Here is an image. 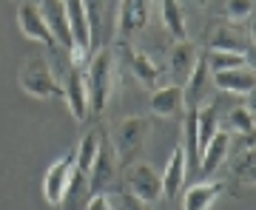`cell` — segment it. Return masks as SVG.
<instances>
[{"instance_id": "44dd1931", "label": "cell", "mask_w": 256, "mask_h": 210, "mask_svg": "<svg viewBox=\"0 0 256 210\" xmlns=\"http://www.w3.org/2000/svg\"><path fill=\"white\" fill-rule=\"evenodd\" d=\"M216 131H220V108H216V102L200 105L196 108V145H200V154Z\"/></svg>"}, {"instance_id": "3957f363", "label": "cell", "mask_w": 256, "mask_h": 210, "mask_svg": "<svg viewBox=\"0 0 256 210\" xmlns=\"http://www.w3.org/2000/svg\"><path fill=\"white\" fill-rule=\"evenodd\" d=\"M148 128H151L148 117H128L117 125V131H114V145L111 148H114V154H117L122 168L131 162H137L140 151H142V145H146V139H148Z\"/></svg>"}, {"instance_id": "d4e9b609", "label": "cell", "mask_w": 256, "mask_h": 210, "mask_svg": "<svg viewBox=\"0 0 256 210\" xmlns=\"http://www.w3.org/2000/svg\"><path fill=\"white\" fill-rule=\"evenodd\" d=\"M228 128L239 137H248L254 139V108L248 105V108H234L228 117Z\"/></svg>"}, {"instance_id": "7c38bea8", "label": "cell", "mask_w": 256, "mask_h": 210, "mask_svg": "<svg viewBox=\"0 0 256 210\" xmlns=\"http://www.w3.org/2000/svg\"><path fill=\"white\" fill-rule=\"evenodd\" d=\"M151 111L162 119H180L185 114V97H182V85H162L154 88L151 94Z\"/></svg>"}, {"instance_id": "cb8c5ba5", "label": "cell", "mask_w": 256, "mask_h": 210, "mask_svg": "<svg viewBox=\"0 0 256 210\" xmlns=\"http://www.w3.org/2000/svg\"><path fill=\"white\" fill-rule=\"evenodd\" d=\"M205 65L208 71H230V68H242V65H250L248 63V54H234V51H214L208 48L205 54Z\"/></svg>"}, {"instance_id": "ba28073f", "label": "cell", "mask_w": 256, "mask_h": 210, "mask_svg": "<svg viewBox=\"0 0 256 210\" xmlns=\"http://www.w3.org/2000/svg\"><path fill=\"white\" fill-rule=\"evenodd\" d=\"M151 14V0H120V11H117V34L120 37H131L142 31Z\"/></svg>"}, {"instance_id": "e0dca14e", "label": "cell", "mask_w": 256, "mask_h": 210, "mask_svg": "<svg viewBox=\"0 0 256 210\" xmlns=\"http://www.w3.org/2000/svg\"><path fill=\"white\" fill-rule=\"evenodd\" d=\"M102 142H106V131H102L100 125H97V128H92L88 134H82V137H80V145H77V148L72 151V156H74V168H77L80 174L88 176V171H92L94 159H97V154H100Z\"/></svg>"}, {"instance_id": "4fadbf2b", "label": "cell", "mask_w": 256, "mask_h": 210, "mask_svg": "<svg viewBox=\"0 0 256 210\" xmlns=\"http://www.w3.org/2000/svg\"><path fill=\"white\" fill-rule=\"evenodd\" d=\"M196 60H200V48L194 46L191 40H176L174 48H171V54H168V68H171L174 85H182L191 77Z\"/></svg>"}, {"instance_id": "30bf717a", "label": "cell", "mask_w": 256, "mask_h": 210, "mask_svg": "<svg viewBox=\"0 0 256 210\" xmlns=\"http://www.w3.org/2000/svg\"><path fill=\"white\" fill-rule=\"evenodd\" d=\"M228 151H230L228 131H216L200 154V165H196L200 168V179H208V176L216 174L222 165H225V159H228Z\"/></svg>"}, {"instance_id": "4316f807", "label": "cell", "mask_w": 256, "mask_h": 210, "mask_svg": "<svg viewBox=\"0 0 256 210\" xmlns=\"http://www.w3.org/2000/svg\"><path fill=\"white\" fill-rule=\"evenodd\" d=\"M225 6V17L239 23V20H248L254 14V0H222Z\"/></svg>"}, {"instance_id": "603a6c76", "label": "cell", "mask_w": 256, "mask_h": 210, "mask_svg": "<svg viewBox=\"0 0 256 210\" xmlns=\"http://www.w3.org/2000/svg\"><path fill=\"white\" fill-rule=\"evenodd\" d=\"M162 23L174 40H188V26H185V14L180 0H162Z\"/></svg>"}, {"instance_id": "277c9868", "label": "cell", "mask_w": 256, "mask_h": 210, "mask_svg": "<svg viewBox=\"0 0 256 210\" xmlns=\"http://www.w3.org/2000/svg\"><path fill=\"white\" fill-rule=\"evenodd\" d=\"M122 185H126V193H131V196L140 199L142 205H154L156 199H162L160 176H156V171L146 162L126 165V171H122Z\"/></svg>"}, {"instance_id": "8992f818", "label": "cell", "mask_w": 256, "mask_h": 210, "mask_svg": "<svg viewBox=\"0 0 256 210\" xmlns=\"http://www.w3.org/2000/svg\"><path fill=\"white\" fill-rule=\"evenodd\" d=\"M40 14L46 20L48 31L54 37L57 48H66V54H72V31H68V17H66V0H40Z\"/></svg>"}, {"instance_id": "d6986e66", "label": "cell", "mask_w": 256, "mask_h": 210, "mask_svg": "<svg viewBox=\"0 0 256 210\" xmlns=\"http://www.w3.org/2000/svg\"><path fill=\"white\" fill-rule=\"evenodd\" d=\"M92 199V188H88V176L80 174L77 168H74L72 179H68V188L63 193V202H60V210H86Z\"/></svg>"}, {"instance_id": "ac0fdd59", "label": "cell", "mask_w": 256, "mask_h": 210, "mask_svg": "<svg viewBox=\"0 0 256 210\" xmlns=\"http://www.w3.org/2000/svg\"><path fill=\"white\" fill-rule=\"evenodd\" d=\"M222 193H225V182H202L200 179V185L185 191L182 210H210Z\"/></svg>"}, {"instance_id": "ffe728a7", "label": "cell", "mask_w": 256, "mask_h": 210, "mask_svg": "<svg viewBox=\"0 0 256 210\" xmlns=\"http://www.w3.org/2000/svg\"><path fill=\"white\" fill-rule=\"evenodd\" d=\"M208 48H214V51L248 54V51H250V43H248L239 31H234L230 26H216L214 31H210V37H208Z\"/></svg>"}, {"instance_id": "52a82bcc", "label": "cell", "mask_w": 256, "mask_h": 210, "mask_svg": "<svg viewBox=\"0 0 256 210\" xmlns=\"http://www.w3.org/2000/svg\"><path fill=\"white\" fill-rule=\"evenodd\" d=\"M72 174H74V156L72 154H66L63 159H57V162L46 171V176H43V196H46L48 205L60 208V202H63V193H66V188H68Z\"/></svg>"}, {"instance_id": "f1b7e54d", "label": "cell", "mask_w": 256, "mask_h": 210, "mask_svg": "<svg viewBox=\"0 0 256 210\" xmlns=\"http://www.w3.org/2000/svg\"><path fill=\"white\" fill-rule=\"evenodd\" d=\"M122 210H148V205H142V202L134 199L131 193H126V196H122Z\"/></svg>"}, {"instance_id": "9a60e30c", "label": "cell", "mask_w": 256, "mask_h": 210, "mask_svg": "<svg viewBox=\"0 0 256 210\" xmlns=\"http://www.w3.org/2000/svg\"><path fill=\"white\" fill-rule=\"evenodd\" d=\"M63 97L68 102V108H72V117L77 122L88 117V91H86V77H82V68L72 65V71H68V80L63 85Z\"/></svg>"}, {"instance_id": "7402d4cb", "label": "cell", "mask_w": 256, "mask_h": 210, "mask_svg": "<svg viewBox=\"0 0 256 210\" xmlns=\"http://www.w3.org/2000/svg\"><path fill=\"white\" fill-rule=\"evenodd\" d=\"M128 65H131L134 77H137L146 88H151V91L160 88V68H156V63L146 54V51H128Z\"/></svg>"}, {"instance_id": "5b68a950", "label": "cell", "mask_w": 256, "mask_h": 210, "mask_svg": "<svg viewBox=\"0 0 256 210\" xmlns=\"http://www.w3.org/2000/svg\"><path fill=\"white\" fill-rule=\"evenodd\" d=\"M120 176V159L114 154V148L108 142H102L100 154L94 159L92 171H88V188H92V196L94 193H108V188L117 182Z\"/></svg>"}, {"instance_id": "2e32d148", "label": "cell", "mask_w": 256, "mask_h": 210, "mask_svg": "<svg viewBox=\"0 0 256 210\" xmlns=\"http://www.w3.org/2000/svg\"><path fill=\"white\" fill-rule=\"evenodd\" d=\"M214 85L225 94H236V97H248L254 94V68L250 65H242V68H230V71H214Z\"/></svg>"}, {"instance_id": "484cf974", "label": "cell", "mask_w": 256, "mask_h": 210, "mask_svg": "<svg viewBox=\"0 0 256 210\" xmlns=\"http://www.w3.org/2000/svg\"><path fill=\"white\" fill-rule=\"evenodd\" d=\"M234 174H236V179L242 185H254V142L248 145V151H242V154L236 156V162H234Z\"/></svg>"}, {"instance_id": "83f0119b", "label": "cell", "mask_w": 256, "mask_h": 210, "mask_svg": "<svg viewBox=\"0 0 256 210\" xmlns=\"http://www.w3.org/2000/svg\"><path fill=\"white\" fill-rule=\"evenodd\" d=\"M86 210H114L111 196L108 193H94L92 199H88V205H86Z\"/></svg>"}, {"instance_id": "6da1fadb", "label": "cell", "mask_w": 256, "mask_h": 210, "mask_svg": "<svg viewBox=\"0 0 256 210\" xmlns=\"http://www.w3.org/2000/svg\"><path fill=\"white\" fill-rule=\"evenodd\" d=\"M117 60H114V51L111 46L97 48V54L88 60L86 65V91H88V111L92 114H102L108 108L111 94H114V80H117Z\"/></svg>"}, {"instance_id": "9c48e42d", "label": "cell", "mask_w": 256, "mask_h": 210, "mask_svg": "<svg viewBox=\"0 0 256 210\" xmlns=\"http://www.w3.org/2000/svg\"><path fill=\"white\" fill-rule=\"evenodd\" d=\"M18 26L28 40H37V43H43L46 48H57L54 37H52V31H48V26H46V20H43V14H40V6H37V3H23V6H20L18 9Z\"/></svg>"}, {"instance_id": "8fae6325", "label": "cell", "mask_w": 256, "mask_h": 210, "mask_svg": "<svg viewBox=\"0 0 256 210\" xmlns=\"http://www.w3.org/2000/svg\"><path fill=\"white\" fill-rule=\"evenodd\" d=\"M66 17H68V31H72V51H88L92 48V26L82 0H66Z\"/></svg>"}, {"instance_id": "5bb4252c", "label": "cell", "mask_w": 256, "mask_h": 210, "mask_svg": "<svg viewBox=\"0 0 256 210\" xmlns=\"http://www.w3.org/2000/svg\"><path fill=\"white\" fill-rule=\"evenodd\" d=\"M185 174H188V159H185L182 145H176L174 154H171V159H168V168H165L162 179H160V185H162V196L168 202L180 199V191H182V185H185Z\"/></svg>"}, {"instance_id": "7a4b0ae2", "label": "cell", "mask_w": 256, "mask_h": 210, "mask_svg": "<svg viewBox=\"0 0 256 210\" xmlns=\"http://www.w3.org/2000/svg\"><path fill=\"white\" fill-rule=\"evenodd\" d=\"M20 88L37 100H46V97H63V85L54 77L52 65L43 57H28L23 68H20Z\"/></svg>"}]
</instances>
